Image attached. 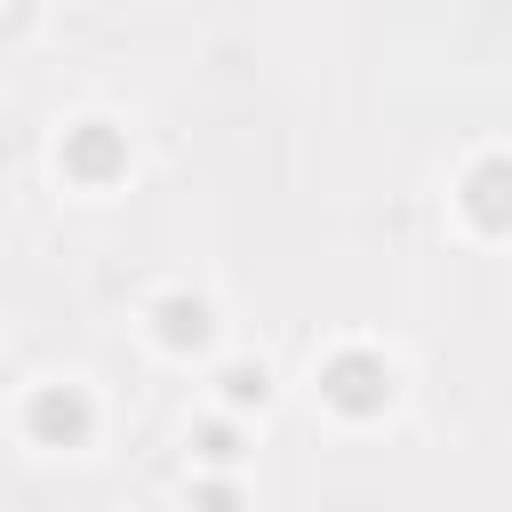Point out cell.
I'll return each instance as SVG.
<instances>
[{
    "label": "cell",
    "instance_id": "obj_8",
    "mask_svg": "<svg viewBox=\"0 0 512 512\" xmlns=\"http://www.w3.org/2000/svg\"><path fill=\"white\" fill-rule=\"evenodd\" d=\"M0 376H8V360H0Z\"/></svg>",
    "mask_w": 512,
    "mask_h": 512
},
{
    "label": "cell",
    "instance_id": "obj_5",
    "mask_svg": "<svg viewBox=\"0 0 512 512\" xmlns=\"http://www.w3.org/2000/svg\"><path fill=\"white\" fill-rule=\"evenodd\" d=\"M200 336H208V304H200V296H160V344L184 352V344H200Z\"/></svg>",
    "mask_w": 512,
    "mask_h": 512
},
{
    "label": "cell",
    "instance_id": "obj_4",
    "mask_svg": "<svg viewBox=\"0 0 512 512\" xmlns=\"http://www.w3.org/2000/svg\"><path fill=\"white\" fill-rule=\"evenodd\" d=\"M64 168H72V176H88V184H104V176L120 168V136H112L104 120H80V128L64 136Z\"/></svg>",
    "mask_w": 512,
    "mask_h": 512
},
{
    "label": "cell",
    "instance_id": "obj_1",
    "mask_svg": "<svg viewBox=\"0 0 512 512\" xmlns=\"http://www.w3.org/2000/svg\"><path fill=\"white\" fill-rule=\"evenodd\" d=\"M320 392H328L344 416H376V408L392 400V368H384L376 352H336V360L320 368Z\"/></svg>",
    "mask_w": 512,
    "mask_h": 512
},
{
    "label": "cell",
    "instance_id": "obj_2",
    "mask_svg": "<svg viewBox=\"0 0 512 512\" xmlns=\"http://www.w3.org/2000/svg\"><path fill=\"white\" fill-rule=\"evenodd\" d=\"M88 424H96V408H88L80 384H40V400H32V432H40L48 448H80Z\"/></svg>",
    "mask_w": 512,
    "mask_h": 512
},
{
    "label": "cell",
    "instance_id": "obj_6",
    "mask_svg": "<svg viewBox=\"0 0 512 512\" xmlns=\"http://www.w3.org/2000/svg\"><path fill=\"white\" fill-rule=\"evenodd\" d=\"M264 392H272V376H264V368H224V400H232V408H248V400L264 408Z\"/></svg>",
    "mask_w": 512,
    "mask_h": 512
},
{
    "label": "cell",
    "instance_id": "obj_7",
    "mask_svg": "<svg viewBox=\"0 0 512 512\" xmlns=\"http://www.w3.org/2000/svg\"><path fill=\"white\" fill-rule=\"evenodd\" d=\"M200 456H208V464H232V456H240L232 424H200Z\"/></svg>",
    "mask_w": 512,
    "mask_h": 512
},
{
    "label": "cell",
    "instance_id": "obj_3",
    "mask_svg": "<svg viewBox=\"0 0 512 512\" xmlns=\"http://www.w3.org/2000/svg\"><path fill=\"white\" fill-rule=\"evenodd\" d=\"M464 208H472V224H488V232L512 224V160H504V152L464 176Z\"/></svg>",
    "mask_w": 512,
    "mask_h": 512
}]
</instances>
